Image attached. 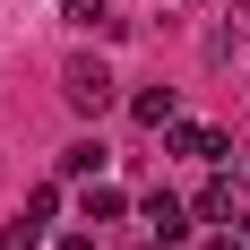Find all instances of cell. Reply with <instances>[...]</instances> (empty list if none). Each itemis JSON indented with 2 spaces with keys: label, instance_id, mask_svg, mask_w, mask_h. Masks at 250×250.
Returning a JSON list of instances; mask_svg holds the SVG:
<instances>
[{
  "label": "cell",
  "instance_id": "14",
  "mask_svg": "<svg viewBox=\"0 0 250 250\" xmlns=\"http://www.w3.org/2000/svg\"><path fill=\"white\" fill-rule=\"evenodd\" d=\"M199 9H207V0H199Z\"/></svg>",
  "mask_w": 250,
  "mask_h": 250
},
{
  "label": "cell",
  "instance_id": "1",
  "mask_svg": "<svg viewBox=\"0 0 250 250\" xmlns=\"http://www.w3.org/2000/svg\"><path fill=\"white\" fill-rule=\"evenodd\" d=\"M112 95H121V86H112V69H104L95 52L61 61V104H69V112H112Z\"/></svg>",
  "mask_w": 250,
  "mask_h": 250
},
{
  "label": "cell",
  "instance_id": "5",
  "mask_svg": "<svg viewBox=\"0 0 250 250\" xmlns=\"http://www.w3.org/2000/svg\"><path fill=\"white\" fill-rule=\"evenodd\" d=\"M129 112H138V129H173V121H181L173 86H138V95H129Z\"/></svg>",
  "mask_w": 250,
  "mask_h": 250
},
{
  "label": "cell",
  "instance_id": "10",
  "mask_svg": "<svg viewBox=\"0 0 250 250\" xmlns=\"http://www.w3.org/2000/svg\"><path fill=\"white\" fill-rule=\"evenodd\" d=\"M35 242H43V216H35V207H18V225L0 233V250H35Z\"/></svg>",
  "mask_w": 250,
  "mask_h": 250
},
{
  "label": "cell",
  "instance_id": "11",
  "mask_svg": "<svg viewBox=\"0 0 250 250\" xmlns=\"http://www.w3.org/2000/svg\"><path fill=\"white\" fill-rule=\"evenodd\" d=\"M61 250H95V242H86V233H69V242H61Z\"/></svg>",
  "mask_w": 250,
  "mask_h": 250
},
{
  "label": "cell",
  "instance_id": "8",
  "mask_svg": "<svg viewBox=\"0 0 250 250\" xmlns=\"http://www.w3.org/2000/svg\"><path fill=\"white\" fill-rule=\"evenodd\" d=\"M121 216H129V199L112 181H95V190H86V225H121Z\"/></svg>",
  "mask_w": 250,
  "mask_h": 250
},
{
  "label": "cell",
  "instance_id": "12",
  "mask_svg": "<svg viewBox=\"0 0 250 250\" xmlns=\"http://www.w3.org/2000/svg\"><path fill=\"white\" fill-rule=\"evenodd\" d=\"M207 250H242V242H207Z\"/></svg>",
  "mask_w": 250,
  "mask_h": 250
},
{
  "label": "cell",
  "instance_id": "6",
  "mask_svg": "<svg viewBox=\"0 0 250 250\" xmlns=\"http://www.w3.org/2000/svg\"><path fill=\"white\" fill-rule=\"evenodd\" d=\"M61 18H69V26H86V35H129V18H112L104 0H61Z\"/></svg>",
  "mask_w": 250,
  "mask_h": 250
},
{
  "label": "cell",
  "instance_id": "4",
  "mask_svg": "<svg viewBox=\"0 0 250 250\" xmlns=\"http://www.w3.org/2000/svg\"><path fill=\"white\" fill-rule=\"evenodd\" d=\"M147 225H155V250H181V233H190V207H181L173 190H155V199H147Z\"/></svg>",
  "mask_w": 250,
  "mask_h": 250
},
{
  "label": "cell",
  "instance_id": "15",
  "mask_svg": "<svg viewBox=\"0 0 250 250\" xmlns=\"http://www.w3.org/2000/svg\"><path fill=\"white\" fill-rule=\"evenodd\" d=\"M242 250H250V242H242Z\"/></svg>",
  "mask_w": 250,
  "mask_h": 250
},
{
  "label": "cell",
  "instance_id": "2",
  "mask_svg": "<svg viewBox=\"0 0 250 250\" xmlns=\"http://www.w3.org/2000/svg\"><path fill=\"white\" fill-rule=\"evenodd\" d=\"M233 61H250V9L207 26V69H233Z\"/></svg>",
  "mask_w": 250,
  "mask_h": 250
},
{
  "label": "cell",
  "instance_id": "9",
  "mask_svg": "<svg viewBox=\"0 0 250 250\" xmlns=\"http://www.w3.org/2000/svg\"><path fill=\"white\" fill-rule=\"evenodd\" d=\"M233 199H242L233 181H207V190H199V216H207V225H225V216H233Z\"/></svg>",
  "mask_w": 250,
  "mask_h": 250
},
{
  "label": "cell",
  "instance_id": "3",
  "mask_svg": "<svg viewBox=\"0 0 250 250\" xmlns=\"http://www.w3.org/2000/svg\"><path fill=\"white\" fill-rule=\"evenodd\" d=\"M173 155H190V164H225L233 138H225V129H207V121H173Z\"/></svg>",
  "mask_w": 250,
  "mask_h": 250
},
{
  "label": "cell",
  "instance_id": "7",
  "mask_svg": "<svg viewBox=\"0 0 250 250\" xmlns=\"http://www.w3.org/2000/svg\"><path fill=\"white\" fill-rule=\"evenodd\" d=\"M95 173H104V147H95V138L61 147V181H95Z\"/></svg>",
  "mask_w": 250,
  "mask_h": 250
},
{
  "label": "cell",
  "instance_id": "13",
  "mask_svg": "<svg viewBox=\"0 0 250 250\" xmlns=\"http://www.w3.org/2000/svg\"><path fill=\"white\" fill-rule=\"evenodd\" d=\"M242 173H250V164H242Z\"/></svg>",
  "mask_w": 250,
  "mask_h": 250
}]
</instances>
